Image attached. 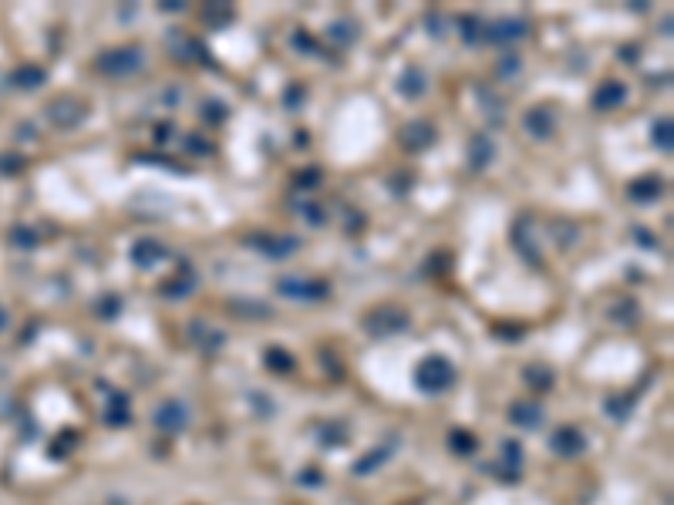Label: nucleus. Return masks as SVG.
I'll return each mask as SVG.
<instances>
[{
  "label": "nucleus",
  "instance_id": "dca6fc26",
  "mask_svg": "<svg viewBox=\"0 0 674 505\" xmlns=\"http://www.w3.org/2000/svg\"><path fill=\"white\" fill-rule=\"evenodd\" d=\"M661 189H664V182H658V179H637V182H630V199L651 202V199H658Z\"/></svg>",
  "mask_w": 674,
  "mask_h": 505
},
{
  "label": "nucleus",
  "instance_id": "5701e85b",
  "mask_svg": "<svg viewBox=\"0 0 674 505\" xmlns=\"http://www.w3.org/2000/svg\"><path fill=\"white\" fill-rule=\"evenodd\" d=\"M526 381L533 384V387H539V391H543V387H550L553 374H550L546 368H526Z\"/></svg>",
  "mask_w": 674,
  "mask_h": 505
},
{
  "label": "nucleus",
  "instance_id": "423d86ee",
  "mask_svg": "<svg viewBox=\"0 0 674 505\" xmlns=\"http://www.w3.org/2000/svg\"><path fill=\"white\" fill-rule=\"evenodd\" d=\"M297 246H300V239H293V236H257L253 239V249H260V253L274 256V260L297 253Z\"/></svg>",
  "mask_w": 674,
  "mask_h": 505
},
{
  "label": "nucleus",
  "instance_id": "6ab92c4d",
  "mask_svg": "<svg viewBox=\"0 0 674 505\" xmlns=\"http://www.w3.org/2000/svg\"><path fill=\"white\" fill-rule=\"evenodd\" d=\"M391 455V448H378V451H371L368 459H361L357 465H354V475H368L374 472V468H381V459H388Z\"/></svg>",
  "mask_w": 674,
  "mask_h": 505
},
{
  "label": "nucleus",
  "instance_id": "393cba45",
  "mask_svg": "<svg viewBox=\"0 0 674 505\" xmlns=\"http://www.w3.org/2000/svg\"><path fill=\"white\" fill-rule=\"evenodd\" d=\"M118 306H122V300H115V297H105V304L98 306V313H102V317H115V313H118Z\"/></svg>",
  "mask_w": 674,
  "mask_h": 505
},
{
  "label": "nucleus",
  "instance_id": "f03ea898",
  "mask_svg": "<svg viewBox=\"0 0 674 505\" xmlns=\"http://www.w3.org/2000/svg\"><path fill=\"white\" fill-rule=\"evenodd\" d=\"M452 381H455V368L445 361L442 354H429V357L418 364V370H415V384H418V391H425V394H442V391L452 387Z\"/></svg>",
  "mask_w": 674,
  "mask_h": 505
},
{
  "label": "nucleus",
  "instance_id": "4be33fe9",
  "mask_svg": "<svg viewBox=\"0 0 674 505\" xmlns=\"http://www.w3.org/2000/svg\"><path fill=\"white\" fill-rule=\"evenodd\" d=\"M192 287H196V280H192L189 273H183V280H172V283H166L162 293H166V297H183V293H189Z\"/></svg>",
  "mask_w": 674,
  "mask_h": 505
},
{
  "label": "nucleus",
  "instance_id": "1a4fd4ad",
  "mask_svg": "<svg viewBox=\"0 0 674 505\" xmlns=\"http://www.w3.org/2000/svg\"><path fill=\"white\" fill-rule=\"evenodd\" d=\"M624 98H627V88H624L620 81H607V85H600V88H597V94H594V105H597L600 111H611V108H617Z\"/></svg>",
  "mask_w": 674,
  "mask_h": 505
},
{
  "label": "nucleus",
  "instance_id": "2eb2a0df",
  "mask_svg": "<svg viewBox=\"0 0 674 505\" xmlns=\"http://www.w3.org/2000/svg\"><path fill=\"white\" fill-rule=\"evenodd\" d=\"M230 313H236V317H260V320H270V317H274V306L250 304V300H233Z\"/></svg>",
  "mask_w": 674,
  "mask_h": 505
},
{
  "label": "nucleus",
  "instance_id": "f8f14e48",
  "mask_svg": "<svg viewBox=\"0 0 674 505\" xmlns=\"http://www.w3.org/2000/svg\"><path fill=\"white\" fill-rule=\"evenodd\" d=\"M192 340L202 347V354H216L223 347V334L213 330L209 323H192Z\"/></svg>",
  "mask_w": 674,
  "mask_h": 505
},
{
  "label": "nucleus",
  "instance_id": "412c9836",
  "mask_svg": "<svg viewBox=\"0 0 674 505\" xmlns=\"http://www.w3.org/2000/svg\"><path fill=\"white\" fill-rule=\"evenodd\" d=\"M448 444H452V451H459V455L475 451V438L469 431H452V435H448Z\"/></svg>",
  "mask_w": 674,
  "mask_h": 505
},
{
  "label": "nucleus",
  "instance_id": "ddd939ff",
  "mask_svg": "<svg viewBox=\"0 0 674 505\" xmlns=\"http://www.w3.org/2000/svg\"><path fill=\"white\" fill-rule=\"evenodd\" d=\"M162 256H166V249L159 243H152V239H142V243L132 249V260H135L138 266H155Z\"/></svg>",
  "mask_w": 674,
  "mask_h": 505
},
{
  "label": "nucleus",
  "instance_id": "f3484780",
  "mask_svg": "<svg viewBox=\"0 0 674 505\" xmlns=\"http://www.w3.org/2000/svg\"><path fill=\"white\" fill-rule=\"evenodd\" d=\"M469 158H472V166L475 168H486L489 166V158H492V142L489 138H472V152H469Z\"/></svg>",
  "mask_w": 674,
  "mask_h": 505
},
{
  "label": "nucleus",
  "instance_id": "9b49d317",
  "mask_svg": "<svg viewBox=\"0 0 674 505\" xmlns=\"http://www.w3.org/2000/svg\"><path fill=\"white\" fill-rule=\"evenodd\" d=\"M509 418H513L520 428L533 431V428H539V425H543V408H539V404H513Z\"/></svg>",
  "mask_w": 674,
  "mask_h": 505
},
{
  "label": "nucleus",
  "instance_id": "20e7f679",
  "mask_svg": "<svg viewBox=\"0 0 674 505\" xmlns=\"http://www.w3.org/2000/svg\"><path fill=\"white\" fill-rule=\"evenodd\" d=\"M276 290L283 293V297H290V300H300V304H307V300H324V297L331 293V287H327L324 280L287 276V280H280V283H276Z\"/></svg>",
  "mask_w": 674,
  "mask_h": 505
},
{
  "label": "nucleus",
  "instance_id": "b1692460",
  "mask_svg": "<svg viewBox=\"0 0 674 505\" xmlns=\"http://www.w3.org/2000/svg\"><path fill=\"white\" fill-rule=\"evenodd\" d=\"M654 138H658V145L664 149V152L671 149V118H664V122L654 128Z\"/></svg>",
  "mask_w": 674,
  "mask_h": 505
},
{
  "label": "nucleus",
  "instance_id": "6e6552de",
  "mask_svg": "<svg viewBox=\"0 0 674 505\" xmlns=\"http://www.w3.org/2000/svg\"><path fill=\"white\" fill-rule=\"evenodd\" d=\"M522 128L529 132L533 138H550L553 135V115L546 111V108H533V111H526V118H522Z\"/></svg>",
  "mask_w": 674,
  "mask_h": 505
},
{
  "label": "nucleus",
  "instance_id": "aec40b11",
  "mask_svg": "<svg viewBox=\"0 0 674 505\" xmlns=\"http://www.w3.org/2000/svg\"><path fill=\"white\" fill-rule=\"evenodd\" d=\"M401 92L408 94V98L422 94L425 92V75H422V71H408V75L401 77Z\"/></svg>",
  "mask_w": 674,
  "mask_h": 505
},
{
  "label": "nucleus",
  "instance_id": "a878e982",
  "mask_svg": "<svg viewBox=\"0 0 674 505\" xmlns=\"http://www.w3.org/2000/svg\"><path fill=\"white\" fill-rule=\"evenodd\" d=\"M4 323H7V313H4V310H0V330H4Z\"/></svg>",
  "mask_w": 674,
  "mask_h": 505
},
{
  "label": "nucleus",
  "instance_id": "39448f33",
  "mask_svg": "<svg viewBox=\"0 0 674 505\" xmlns=\"http://www.w3.org/2000/svg\"><path fill=\"white\" fill-rule=\"evenodd\" d=\"M155 428H162L166 435H179V431L189 425V408H185L183 401H166L159 411L152 414Z\"/></svg>",
  "mask_w": 674,
  "mask_h": 505
},
{
  "label": "nucleus",
  "instance_id": "7ed1b4c3",
  "mask_svg": "<svg viewBox=\"0 0 674 505\" xmlns=\"http://www.w3.org/2000/svg\"><path fill=\"white\" fill-rule=\"evenodd\" d=\"M408 323H412L408 310H405V306H395V304H381V306H374V310L364 313V327H368L374 337L401 334V330H408Z\"/></svg>",
  "mask_w": 674,
  "mask_h": 505
},
{
  "label": "nucleus",
  "instance_id": "f257e3e1",
  "mask_svg": "<svg viewBox=\"0 0 674 505\" xmlns=\"http://www.w3.org/2000/svg\"><path fill=\"white\" fill-rule=\"evenodd\" d=\"M142 64H145V51L138 44H125V47H111L105 54H98L94 71L105 77H128V75H135Z\"/></svg>",
  "mask_w": 674,
  "mask_h": 505
},
{
  "label": "nucleus",
  "instance_id": "9d476101",
  "mask_svg": "<svg viewBox=\"0 0 674 505\" xmlns=\"http://www.w3.org/2000/svg\"><path fill=\"white\" fill-rule=\"evenodd\" d=\"M401 138H405V149H425V145H431V138H435V128H431L429 122H412L401 132Z\"/></svg>",
  "mask_w": 674,
  "mask_h": 505
},
{
  "label": "nucleus",
  "instance_id": "0eeeda50",
  "mask_svg": "<svg viewBox=\"0 0 674 505\" xmlns=\"http://www.w3.org/2000/svg\"><path fill=\"white\" fill-rule=\"evenodd\" d=\"M550 448L560 455V459H573V455H580L583 451V435L577 428H560L553 431L550 438Z\"/></svg>",
  "mask_w": 674,
  "mask_h": 505
},
{
  "label": "nucleus",
  "instance_id": "a211bd4d",
  "mask_svg": "<svg viewBox=\"0 0 674 505\" xmlns=\"http://www.w3.org/2000/svg\"><path fill=\"white\" fill-rule=\"evenodd\" d=\"M266 368L276 370V374H283V370H293V357H290V351L270 347V351H266Z\"/></svg>",
  "mask_w": 674,
  "mask_h": 505
},
{
  "label": "nucleus",
  "instance_id": "4468645a",
  "mask_svg": "<svg viewBox=\"0 0 674 505\" xmlns=\"http://www.w3.org/2000/svg\"><path fill=\"white\" fill-rule=\"evenodd\" d=\"M492 41H499V44H506V41H520V37H526V20H503V24H496L489 34Z\"/></svg>",
  "mask_w": 674,
  "mask_h": 505
}]
</instances>
